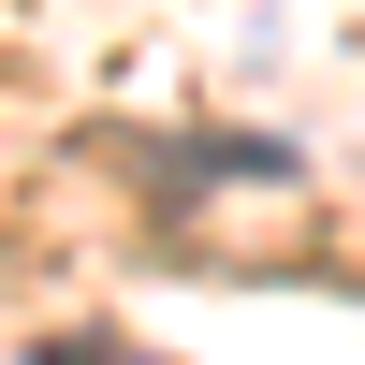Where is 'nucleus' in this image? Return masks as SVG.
<instances>
[{
	"label": "nucleus",
	"instance_id": "obj_1",
	"mask_svg": "<svg viewBox=\"0 0 365 365\" xmlns=\"http://www.w3.org/2000/svg\"><path fill=\"white\" fill-rule=\"evenodd\" d=\"M58 365H88V351H58Z\"/></svg>",
	"mask_w": 365,
	"mask_h": 365
}]
</instances>
